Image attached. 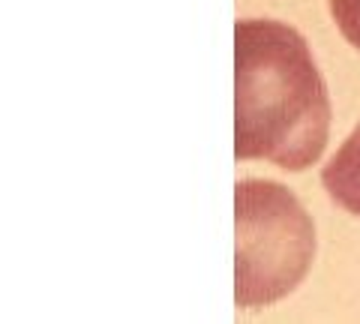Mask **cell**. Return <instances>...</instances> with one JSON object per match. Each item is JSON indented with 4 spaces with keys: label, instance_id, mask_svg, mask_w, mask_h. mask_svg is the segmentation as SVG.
Here are the masks:
<instances>
[{
    "label": "cell",
    "instance_id": "4",
    "mask_svg": "<svg viewBox=\"0 0 360 324\" xmlns=\"http://www.w3.org/2000/svg\"><path fill=\"white\" fill-rule=\"evenodd\" d=\"M330 15L342 37L360 51V0H330Z\"/></svg>",
    "mask_w": 360,
    "mask_h": 324
},
{
    "label": "cell",
    "instance_id": "2",
    "mask_svg": "<svg viewBox=\"0 0 360 324\" xmlns=\"http://www.w3.org/2000/svg\"><path fill=\"white\" fill-rule=\"evenodd\" d=\"M234 226V304L258 309L288 297L315 259V226L297 195L274 181H238Z\"/></svg>",
    "mask_w": 360,
    "mask_h": 324
},
{
    "label": "cell",
    "instance_id": "1",
    "mask_svg": "<svg viewBox=\"0 0 360 324\" xmlns=\"http://www.w3.org/2000/svg\"><path fill=\"white\" fill-rule=\"evenodd\" d=\"M330 96L295 27L274 18L234 25V156L303 171L321 160Z\"/></svg>",
    "mask_w": 360,
    "mask_h": 324
},
{
    "label": "cell",
    "instance_id": "3",
    "mask_svg": "<svg viewBox=\"0 0 360 324\" xmlns=\"http://www.w3.org/2000/svg\"><path fill=\"white\" fill-rule=\"evenodd\" d=\"M321 183L342 210L360 216V124L321 169Z\"/></svg>",
    "mask_w": 360,
    "mask_h": 324
}]
</instances>
